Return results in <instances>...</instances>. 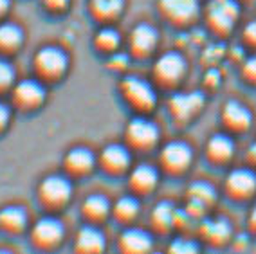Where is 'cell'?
Segmentation results:
<instances>
[{
	"instance_id": "83f0119b",
	"label": "cell",
	"mask_w": 256,
	"mask_h": 254,
	"mask_svg": "<svg viewBox=\"0 0 256 254\" xmlns=\"http://www.w3.org/2000/svg\"><path fill=\"white\" fill-rule=\"evenodd\" d=\"M139 211V202L134 196H123L116 202L114 213L118 214L119 218L123 220H128V218H134Z\"/></svg>"
},
{
	"instance_id": "ffe728a7",
	"label": "cell",
	"mask_w": 256,
	"mask_h": 254,
	"mask_svg": "<svg viewBox=\"0 0 256 254\" xmlns=\"http://www.w3.org/2000/svg\"><path fill=\"white\" fill-rule=\"evenodd\" d=\"M226 121L234 128H247L251 122V112L238 101H229L224 108Z\"/></svg>"
},
{
	"instance_id": "ab89813d",
	"label": "cell",
	"mask_w": 256,
	"mask_h": 254,
	"mask_svg": "<svg viewBox=\"0 0 256 254\" xmlns=\"http://www.w3.org/2000/svg\"><path fill=\"white\" fill-rule=\"evenodd\" d=\"M251 155L256 159V144H254V146H251Z\"/></svg>"
},
{
	"instance_id": "d590c367",
	"label": "cell",
	"mask_w": 256,
	"mask_h": 254,
	"mask_svg": "<svg viewBox=\"0 0 256 254\" xmlns=\"http://www.w3.org/2000/svg\"><path fill=\"white\" fill-rule=\"evenodd\" d=\"M218 82H220V72L218 70H215V68H211L210 72L206 74V83L208 85H210V83L211 85H216Z\"/></svg>"
},
{
	"instance_id": "277c9868",
	"label": "cell",
	"mask_w": 256,
	"mask_h": 254,
	"mask_svg": "<svg viewBox=\"0 0 256 254\" xmlns=\"http://www.w3.org/2000/svg\"><path fill=\"white\" fill-rule=\"evenodd\" d=\"M46 100V86L36 80H22L13 88V101L24 110L36 108Z\"/></svg>"
},
{
	"instance_id": "2e32d148",
	"label": "cell",
	"mask_w": 256,
	"mask_h": 254,
	"mask_svg": "<svg viewBox=\"0 0 256 254\" xmlns=\"http://www.w3.org/2000/svg\"><path fill=\"white\" fill-rule=\"evenodd\" d=\"M28 214L20 206H8L0 209V227L8 232H20L26 229Z\"/></svg>"
},
{
	"instance_id": "7c38bea8",
	"label": "cell",
	"mask_w": 256,
	"mask_h": 254,
	"mask_svg": "<svg viewBox=\"0 0 256 254\" xmlns=\"http://www.w3.org/2000/svg\"><path fill=\"white\" fill-rule=\"evenodd\" d=\"M130 44L138 54H148L157 44V31L148 24H139L130 34Z\"/></svg>"
},
{
	"instance_id": "1f68e13d",
	"label": "cell",
	"mask_w": 256,
	"mask_h": 254,
	"mask_svg": "<svg viewBox=\"0 0 256 254\" xmlns=\"http://www.w3.org/2000/svg\"><path fill=\"white\" fill-rule=\"evenodd\" d=\"M50 11H64L69 6V0H42Z\"/></svg>"
},
{
	"instance_id": "ba28073f",
	"label": "cell",
	"mask_w": 256,
	"mask_h": 254,
	"mask_svg": "<svg viewBox=\"0 0 256 254\" xmlns=\"http://www.w3.org/2000/svg\"><path fill=\"white\" fill-rule=\"evenodd\" d=\"M186 70V62L178 52H166L156 64V74L162 82H177Z\"/></svg>"
},
{
	"instance_id": "8d00e7d4",
	"label": "cell",
	"mask_w": 256,
	"mask_h": 254,
	"mask_svg": "<svg viewBox=\"0 0 256 254\" xmlns=\"http://www.w3.org/2000/svg\"><path fill=\"white\" fill-rule=\"evenodd\" d=\"M246 36L251 42H256V20L254 22H249L246 28Z\"/></svg>"
},
{
	"instance_id": "74e56055",
	"label": "cell",
	"mask_w": 256,
	"mask_h": 254,
	"mask_svg": "<svg viewBox=\"0 0 256 254\" xmlns=\"http://www.w3.org/2000/svg\"><path fill=\"white\" fill-rule=\"evenodd\" d=\"M10 10V0H0V16Z\"/></svg>"
},
{
	"instance_id": "d6986e66",
	"label": "cell",
	"mask_w": 256,
	"mask_h": 254,
	"mask_svg": "<svg viewBox=\"0 0 256 254\" xmlns=\"http://www.w3.org/2000/svg\"><path fill=\"white\" fill-rule=\"evenodd\" d=\"M229 188L234 191V193H251L256 188V175L249 170H234L228 178Z\"/></svg>"
},
{
	"instance_id": "e575fe53",
	"label": "cell",
	"mask_w": 256,
	"mask_h": 254,
	"mask_svg": "<svg viewBox=\"0 0 256 254\" xmlns=\"http://www.w3.org/2000/svg\"><path fill=\"white\" fill-rule=\"evenodd\" d=\"M246 74L249 78H254V80H256V56H254V58H251V60H247Z\"/></svg>"
},
{
	"instance_id": "7a4b0ae2",
	"label": "cell",
	"mask_w": 256,
	"mask_h": 254,
	"mask_svg": "<svg viewBox=\"0 0 256 254\" xmlns=\"http://www.w3.org/2000/svg\"><path fill=\"white\" fill-rule=\"evenodd\" d=\"M72 195V186L62 175H49L42 180L38 188V196H40L42 204L50 206V208H60L64 206Z\"/></svg>"
},
{
	"instance_id": "f35d334b",
	"label": "cell",
	"mask_w": 256,
	"mask_h": 254,
	"mask_svg": "<svg viewBox=\"0 0 256 254\" xmlns=\"http://www.w3.org/2000/svg\"><path fill=\"white\" fill-rule=\"evenodd\" d=\"M251 222H252V224H254V226H256V208L252 209V214H251Z\"/></svg>"
},
{
	"instance_id": "4dcf8cb0",
	"label": "cell",
	"mask_w": 256,
	"mask_h": 254,
	"mask_svg": "<svg viewBox=\"0 0 256 254\" xmlns=\"http://www.w3.org/2000/svg\"><path fill=\"white\" fill-rule=\"evenodd\" d=\"M170 250L172 252H195V250H198L197 244H193V242L190 240H184V238H178V240H175L174 244L170 245Z\"/></svg>"
},
{
	"instance_id": "4fadbf2b",
	"label": "cell",
	"mask_w": 256,
	"mask_h": 254,
	"mask_svg": "<svg viewBox=\"0 0 256 254\" xmlns=\"http://www.w3.org/2000/svg\"><path fill=\"white\" fill-rule=\"evenodd\" d=\"M76 249L83 252H98L105 249V236L100 229L92 226H85L80 229L76 236Z\"/></svg>"
},
{
	"instance_id": "7402d4cb",
	"label": "cell",
	"mask_w": 256,
	"mask_h": 254,
	"mask_svg": "<svg viewBox=\"0 0 256 254\" xmlns=\"http://www.w3.org/2000/svg\"><path fill=\"white\" fill-rule=\"evenodd\" d=\"M124 0H90V8L94 14L101 18H112L121 13Z\"/></svg>"
},
{
	"instance_id": "9c48e42d",
	"label": "cell",
	"mask_w": 256,
	"mask_h": 254,
	"mask_svg": "<svg viewBox=\"0 0 256 254\" xmlns=\"http://www.w3.org/2000/svg\"><path fill=\"white\" fill-rule=\"evenodd\" d=\"M204 104V96L200 92H190V94H175L170 100V108L177 119H188L193 114L198 112Z\"/></svg>"
},
{
	"instance_id": "836d02e7",
	"label": "cell",
	"mask_w": 256,
	"mask_h": 254,
	"mask_svg": "<svg viewBox=\"0 0 256 254\" xmlns=\"http://www.w3.org/2000/svg\"><path fill=\"white\" fill-rule=\"evenodd\" d=\"M126 62H128V58L124 54H116L114 58L110 60V67L112 68H124L126 67Z\"/></svg>"
},
{
	"instance_id": "6da1fadb",
	"label": "cell",
	"mask_w": 256,
	"mask_h": 254,
	"mask_svg": "<svg viewBox=\"0 0 256 254\" xmlns=\"http://www.w3.org/2000/svg\"><path fill=\"white\" fill-rule=\"evenodd\" d=\"M67 64H69L67 54H65L60 47H54V46L42 47L36 52V56H34V68H36V72L40 74L42 78H46V80L60 78L65 72Z\"/></svg>"
},
{
	"instance_id": "44dd1931",
	"label": "cell",
	"mask_w": 256,
	"mask_h": 254,
	"mask_svg": "<svg viewBox=\"0 0 256 254\" xmlns=\"http://www.w3.org/2000/svg\"><path fill=\"white\" fill-rule=\"evenodd\" d=\"M130 182L132 186L139 191H148L156 186L157 182V172L156 168H152L148 164H141L134 170L132 175H130Z\"/></svg>"
},
{
	"instance_id": "9a60e30c",
	"label": "cell",
	"mask_w": 256,
	"mask_h": 254,
	"mask_svg": "<svg viewBox=\"0 0 256 254\" xmlns=\"http://www.w3.org/2000/svg\"><path fill=\"white\" fill-rule=\"evenodd\" d=\"M101 162L110 172H123L128 164H130V154H128V150L124 146L110 144L101 154Z\"/></svg>"
},
{
	"instance_id": "d4e9b609",
	"label": "cell",
	"mask_w": 256,
	"mask_h": 254,
	"mask_svg": "<svg viewBox=\"0 0 256 254\" xmlns=\"http://www.w3.org/2000/svg\"><path fill=\"white\" fill-rule=\"evenodd\" d=\"M208 150L215 159H228L233 154V141L228 136H215L211 137Z\"/></svg>"
},
{
	"instance_id": "603a6c76",
	"label": "cell",
	"mask_w": 256,
	"mask_h": 254,
	"mask_svg": "<svg viewBox=\"0 0 256 254\" xmlns=\"http://www.w3.org/2000/svg\"><path fill=\"white\" fill-rule=\"evenodd\" d=\"M110 204L103 195H90L83 202V213L90 218H103L108 213Z\"/></svg>"
},
{
	"instance_id": "3957f363",
	"label": "cell",
	"mask_w": 256,
	"mask_h": 254,
	"mask_svg": "<svg viewBox=\"0 0 256 254\" xmlns=\"http://www.w3.org/2000/svg\"><path fill=\"white\" fill-rule=\"evenodd\" d=\"M121 90L126 96V100L138 106V108L148 110L156 104V90L152 88L150 83H146L141 78L136 76H128L123 80V85H121Z\"/></svg>"
},
{
	"instance_id": "cb8c5ba5",
	"label": "cell",
	"mask_w": 256,
	"mask_h": 254,
	"mask_svg": "<svg viewBox=\"0 0 256 254\" xmlns=\"http://www.w3.org/2000/svg\"><path fill=\"white\" fill-rule=\"evenodd\" d=\"M188 193H190V198H192L193 202H198V204H202V206H206L215 200V190H213V186H210V184L204 180H198V182H195V184H192L190 190H188Z\"/></svg>"
},
{
	"instance_id": "8fae6325",
	"label": "cell",
	"mask_w": 256,
	"mask_h": 254,
	"mask_svg": "<svg viewBox=\"0 0 256 254\" xmlns=\"http://www.w3.org/2000/svg\"><path fill=\"white\" fill-rule=\"evenodd\" d=\"M162 13L177 22L193 18L198 11V0H159Z\"/></svg>"
},
{
	"instance_id": "5bb4252c",
	"label": "cell",
	"mask_w": 256,
	"mask_h": 254,
	"mask_svg": "<svg viewBox=\"0 0 256 254\" xmlns=\"http://www.w3.org/2000/svg\"><path fill=\"white\" fill-rule=\"evenodd\" d=\"M65 168L70 173H87L94 166V154L88 148H72L65 155Z\"/></svg>"
},
{
	"instance_id": "484cf974",
	"label": "cell",
	"mask_w": 256,
	"mask_h": 254,
	"mask_svg": "<svg viewBox=\"0 0 256 254\" xmlns=\"http://www.w3.org/2000/svg\"><path fill=\"white\" fill-rule=\"evenodd\" d=\"M204 234L210 236L211 240L215 242H222L226 240L229 234H231V227L226 220H216V222H206L202 227Z\"/></svg>"
},
{
	"instance_id": "f1b7e54d",
	"label": "cell",
	"mask_w": 256,
	"mask_h": 254,
	"mask_svg": "<svg viewBox=\"0 0 256 254\" xmlns=\"http://www.w3.org/2000/svg\"><path fill=\"white\" fill-rule=\"evenodd\" d=\"M96 46L100 47V49H105V50L116 49V47L119 46V32L110 28L101 29V31L96 34Z\"/></svg>"
},
{
	"instance_id": "30bf717a",
	"label": "cell",
	"mask_w": 256,
	"mask_h": 254,
	"mask_svg": "<svg viewBox=\"0 0 256 254\" xmlns=\"http://www.w3.org/2000/svg\"><path fill=\"white\" fill-rule=\"evenodd\" d=\"M160 157H162V162L170 170L180 172V170H184L188 164L192 162V150H190V146L186 142L174 141V142H168L162 148V155Z\"/></svg>"
},
{
	"instance_id": "5b68a950",
	"label": "cell",
	"mask_w": 256,
	"mask_h": 254,
	"mask_svg": "<svg viewBox=\"0 0 256 254\" xmlns=\"http://www.w3.org/2000/svg\"><path fill=\"white\" fill-rule=\"evenodd\" d=\"M32 242L38 247H52V245L60 244V240L64 238V224L56 220V218H40L31 231Z\"/></svg>"
},
{
	"instance_id": "d6a6232c",
	"label": "cell",
	"mask_w": 256,
	"mask_h": 254,
	"mask_svg": "<svg viewBox=\"0 0 256 254\" xmlns=\"http://www.w3.org/2000/svg\"><path fill=\"white\" fill-rule=\"evenodd\" d=\"M10 118H11V112H10V108H8V104L0 101V130H4V128L8 126Z\"/></svg>"
},
{
	"instance_id": "e0dca14e",
	"label": "cell",
	"mask_w": 256,
	"mask_h": 254,
	"mask_svg": "<svg viewBox=\"0 0 256 254\" xmlns=\"http://www.w3.org/2000/svg\"><path fill=\"white\" fill-rule=\"evenodd\" d=\"M121 247L128 252H146L152 249V238L141 229H128L121 234Z\"/></svg>"
},
{
	"instance_id": "ac0fdd59",
	"label": "cell",
	"mask_w": 256,
	"mask_h": 254,
	"mask_svg": "<svg viewBox=\"0 0 256 254\" xmlns=\"http://www.w3.org/2000/svg\"><path fill=\"white\" fill-rule=\"evenodd\" d=\"M24 42V32L16 24L4 22L0 24V50L4 52H13Z\"/></svg>"
},
{
	"instance_id": "4316f807",
	"label": "cell",
	"mask_w": 256,
	"mask_h": 254,
	"mask_svg": "<svg viewBox=\"0 0 256 254\" xmlns=\"http://www.w3.org/2000/svg\"><path fill=\"white\" fill-rule=\"evenodd\" d=\"M154 222L157 227H168L175 222V209L168 202H160L154 209Z\"/></svg>"
},
{
	"instance_id": "8992f818",
	"label": "cell",
	"mask_w": 256,
	"mask_h": 254,
	"mask_svg": "<svg viewBox=\"0 0 256 254\" xmlns=\"http://www.w3.org/2000/svg\"><path fill=\"white\" fill-rule=\"evenodd\" d=\"M208 16L216 29H231L238 16V6L234 0H211L208 6Z\"/></svg>"
},
{
	"instance_id": "f546056e",
	"label": "cell",
	"mask_w": 256,
	"mask_h": 254,
	"mask_svg": "<svg viewBox=\"0 0 256 254\" xmlns=\"http://www.w3.org/2000/svg\"><path fill=\"white\" fill-rule=\"evenodd\" d=\"M14 83V70L11 67L10 62H6L4 58H0V92L10 88Z\"/></svg>"
},
{
	"instance_id": "52a82bcc",
	"label": "cell",
	"mask_w": 256,
	"mask_h": 254,
	"mask_svg": "<svg viewBox=\"0 0 256 254\" xmlns=\"http://www.w3.org/2000/svg\"><path fill=\"white\" fill-rule=\"evenodd\" d=\"M126 137L132 144L139 146V148H146V146H152L157 141L159 130H157V126L152 121L138 118L130 121V124H128Z\"/></svg>"
}]
</instances>
